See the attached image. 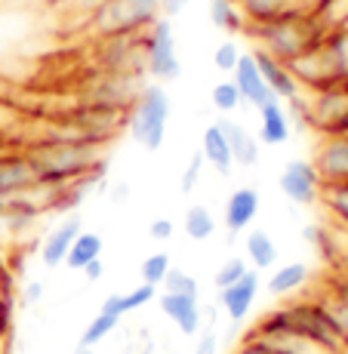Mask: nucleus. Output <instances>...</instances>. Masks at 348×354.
<instances>
[{"label": "nucleus", "instance_id": "f257e3e1", "mask_svg": "<svg viewBox=\"0 0 348 354\" xmlns=\"http://www.w3.org/2000/svg\"><path fill=\"white\" fill-rule=\"evenodd\" d=\"M28 160L37 169V179L46 185H65L77 179H99L105 148L86 139H59V142H31L25 148Z\"/></svg>", "mask_w": 348, "mask_h": 354}, {"label": "nucleus", "instance_id": "f03ea898", "mask_svg": "<svg viewBox=\"0 0 348 354\" xmlns=\"http://www.w3.org/2000/svg\"><path fill=\"white\" fill-rule=\"evenodd\" d=\"M244 34L256 40L253 50L268 53V56L281 59L286 65H290L293 59H299L309 46H315L318 40L324 37L309 12H286V16H277V19H271V22L247 25Z\"/></svg>", "mask_w": 348, "mask_h": 354}, {"label": "nucleus", "instance_id": "7ed1b4c3", "mask_svg": "<svg viewBox=\"0 0 348 354\" xmlns=\"http://www.w3.org/2000/svg\"><path fill=\"white\" fill-rule=\"evenodd\" d=\"M161 16V0H108L84 19L80 28L93 40L133 37V34L148 31Z\"/></svg>", "mask_w": 348, "mask_h": 354}, {"label": "nucleus", "instance_id": "20e7f679", "mask_svg": "<svg viewBox=\"0 0 348 354\" xmlns=\"http://www.w3.org/2000/svg\"><path fill=\"white\" fill-rule=\"evenodd\" d=\"M170 124V96L163 84H145L127 111L129 139L145 151H161Z\"/></svg>", "mask_w": 348, "mask_h": 354}, {"label": "nucleus", "instance_id": "39448f33", "mask_svg": "<svg viewBox=\"0 0 348 354\" xmlns=\"http://www.w3.org/2000/svg\"><path fill=\"white\" fill-rule=\"evenodd\" d=\"M142 50H145V74L158 84H170L182 74L179 56H176V34L173 22L161 16L148 31H142Z\"/></svg>", "mask_w": 348, "mask_h": 354}, {"label": "nucleus", "instance_id": "423d86ee", "mask_svg": "<svg viewBox=\"0 0 348 354\" xmlns=\"http://www.w3.org/2000/svg\"><path fill=\"white\" fill-rule=\"evenodd\" d=\"M277 185H281V194L290 203H296V207H311V203H318L320 185H324V182H320L315 163H309V160H290L284 167Z\"/></svg>", "mask_w": 348, "mask_h": 354}, {"label": "nucleus", "instance_id": "0eeeda50", "mask_svg": "<svg viewBox=\"0 0 348 354\" xmlns=\"http://www.w3.org/2000/svg\"><path fill=\"white\" fill-rule=\"evenodd\" d=\"M34 185H40V179H37L34 163L28 160V154L25 151L0 154V201L28 194Z\"/></svg>", "mask_w": 348, "mask_h": 354}, {"label": "nucleus", "instance_id": "6e6552de", "mask_svg": "<svg viewBox=\"0 0 348 354\" xmlns=\"http://www.w3.org/2000/svg\"><path fill=\"white\" fill-rule=\"evenodd\" d=\"M320 182H348V133H330L315 151Z\"/></svg>", "mask_w": 348, "mask_h": 354}, {"label": "nucleus", "instance_id": "1a4fd4ad", "mask_svg": "<svg viewBox=\"0 0 348 354\" xmlns=\"http://www.w3.org/2000/svg\"><path fill=\"white\" fill-rule=\"evenodd\" d=\"M231 80H235V86H237V93H241V99L247 102L250 108H256V111H259L262 105H268L271 99H275V93L268 90V84H265L262 71H259L253 53H241V59H237V68L231 71Z\"/></svg>", "mask_w": 348, "mask_h": 354}, {"label": "nucleus", "instance_id": "9d476101", "mask_svg": "<svg viewBox=\"0 0 348 354\" xmlns=\"http://www.w3.org/2000/svg\"><path fill=\"white\" fill-rule=\"evenodd\" d=\"M259 207H262V197H259L256 188L250 185H241L228 194L225 201V209H222V222L231 234H241V231H250V225L256 222L259 216Z\"/></svg>", "mask_w": 348, "mask_h": 354}, {"label": "nucleus", "instance_id": "9b49d317", "mask_svg": "<svg viewBox=\"0 0 348 354\" xmlns=\"http://www.w3.org/2000/svg\"><path fill=\"white\" fill-rule=\"evenodd\" d=\"M216 292H219V308L225 311V317L228 321H244L259 296V271L256 268L247 271L241 281H235L231 287L216 290Z\"/></svg>", "mask_w": 348, "mask_h": 354}, {"label": "nucleus", "instance_id": "f8f14e48", "mask_svg": "<svg viewBox=\"0 0 348 354\" xmlns=\"http://www.w3.org/2000/svg\"><path fill=\"white\" fill-rule=\"evenodd\" d=\"M161 311L176 324V330L182 336H197L203 326V311H201V299H188V296H176V292H161L158 296Z\"/></svg>", "mask_w": 348, "mask_h": 354}, {"label": "nucleus", "instance_id": "ddd939ff", "mask_svg": "<svg viewBox=\"0 0 348 354\" xmlns=\"http://www.w3.org/2000/svg\"><path fill=\"white\" fill-rule=\"evenodd\" d=\"M80 231H84L80 216H65V219L44 237V243H40V262H44L46 268H59V265H65L68 250H71L74 237H77Z\"/></svg>", "mask_w": 348, "mask_h": 354}, {"label": "nucleus", "instance_id": "4468645a", "mask_svg": "<svg viewBox=\"0 0 348 354\" xmlns=\"http://www.w3.org/2000/svg\"><path fill=\"white\" fill-rule=\"evenodd\" d=\"M250 53H253L259 71H262L265 84H268V90L275 93L277 102H290V99H296L299 93H302L286 62H281V59H275V56H268V53H262V50H250Z\"/></svg>", "mask_w": 348, "mask_h": 354}, {"label": "nucleus", "instance_id": "2eb2a0df", "mask_svg": "<svg viewBox=\"0 0 348 354\" xmlns=\"http://www.w3.org/2000/svg\"><path fill=\"white\" fill-rule=\"evenodd\" d=\"M216 124L222 127L225 139H228V148H231V158H235V167H256L259 163V148H262V142H259V136H253L244 124H237V120H216Z\"/></svg>", "mask_w": 348, "mask_h": 354}, {"label": "nucleus", "instance_id": "dca6fc26", "mask_svg": "<svg viewBox=\"0 0 348 354\" xmlns=\"http://www.w3.org/2000/svg\"><path fill=\"white\" fill-rule=\"evenodd\" d=\"M293 133V124H290V114L284 111V102L271 99L268 105L259 108V142L262 145H284Z\"/></svg>", "mask_w": 348, "mask_h": 354}, {"label": "nucleus", "instance_id": "f3484780", "mask_svg": "<svg viewBox=\"0 0 348 354\" xmlns=\"http://www.w3.org/2000/svg\"><path fill=\"white\" fill-rule=\"evenodd\" d=\"M197 151L203 154V163H210L219 176H231V169H235V158H231L228 139H225L219 124H210L207 129H203L201 148H197Z\"/></svg>", "mask_w": 348, "mask_h": 354}, {"label": "nucleus", "instance_id": "a211bd4d", "mask_svg": "<svg viewBox=\"0 0 348 354\" xmlns=\"http://www.w3.org/2000/svg\"><path fill=\"white\" fill-rule=\"evenodd\" d=\"M235 3L244 12L247 25L271 22V19L286 16V12H305L302 0H235Z\"/></svg>", "mask_w": 348, "mask_h": 354}, {"label": "nucleus", "instance_id": "6ab92c4d", "mask_svg": "<svg viewBox=\"0 0 348 354\" xmlns=\"http://www.w3.org/2000/svg\"><path fill=\"white\" fill-rule=\"evenodd\" d=\"M154 299H158V287H152V283H139V287H133L127 292H111V296H105L102 311H111V315L124 317V315H133V311L145 308V305H152Z\"/></svg>", "mask_w": 348, "mask_h": 354}, {"label": "nucleus", "instance_id": "aec40b11", "mask_svg": "<svg viewBox=\"0 0 348 354\" xmlns=\"http://www.w3.org/2000/svg\"><path fill=\"white\" fill-rule=\"evenodd\" d=\"M244 253H247V262L253 265L256 271H268L277 265V243L268 231L253 228L244 237Z\"/></svg>", "mask_w": 348, "mask_h": 354}, {"label": "nucleus", "instance_id": "412c9836", "mask_svg": "<svg viewBox=\"0 0 348 354\" xmlns=\"http://www.w3.org/2000/svg\"><path fill=\"white\" fill-rule=\"evenodd\" d=\"M309 283V265L302 262H286L277 265L275 274L268 277V292L271 296H293Z\"/></svg>", "mask_w": 348, "mask_h": 354}, {"label": "nucleus", "instance_id": "4be33fe9", "mask_svg": "<svg viewBox=\"0 0 348 354\" xmlns=\"http://www.w3.org/2000/svg\"><path fill=\"white\" fill-rule=\"evenodd\" d=\"M318 203H324V209L339 228H348V182H324Z\"/></svg>", "mask_w": 348, "mask_h": 354}, {"label": "nucleus", "instance_id": "5701e85b", "mask_svg": "<svg viewBox=\"0 0 348 354\" xmlns=\"http://www.w3.org/2000/svg\"><path fill=\"white\" fill-rule=\"evenodd\" d=\"M102 237L95 234V231H80L77 237H74V243H71V250H68V256H65V265L71 271H80L84 265H90L93 259H102Z\"/></svg>", "mask_w": 348, "mask_h": 354}, {"label": "nucleus", "instance_id": "b1692460", "mask_svg": "<svg viewBox=\"0 0 348 354\" xmlns=\"http://www.w3.org/2000/svg\"><path fill=\"white\" fill-rule=\"evenodd\" d=\"M210 22H213V28H219L225 34L247 31V19L237 10L235 0H210Z\"/></svg>", "mask_w": 348, "mask_h": 354}, {"label": "nucleus", "instance_id": "393cba45", "mask_svg": "<svg viewBox=\"0 0 348 354\" xmlns=\"http://www.w3.org/2000/svg\"><path fill=\"white\" fill-rule=\"evenodd\" d=\"M216 228H219V222H216V216L210 213V207H201V203H194V207L185 209V219H182V231L191 237V241H210V237L216 234Z\"/></svg>", "mask_w": 348, "mask_h": 354}, {"label": "nucleus", "instance_id": "a878e982", "mask_svg": "<svg viewBox=\"0 0 348 354\" xmlns=\"http://www.w3.org/2000/svg\"><path fill=\"white\" fill-rule=\"evenodd\" d=\"M118 326H120V317H118V315H111V311H102V308H99V315H95L93 321L86 324V330H84V336H80L77 345H84V348H99V345L105 342V339L111 336Z\"/></svg>", "mask_w": 348, "mask_h": 354}, {"label": "nucleus", "instance_id": "bb28decb", "mask_svg": "<svg viewBox=\"0 0 348 354\" xmlns=\"http://www.w3.org/2000/svg\"><path fill=\"white\" fill-rule=\"evenodd\" d=\"M170 268H173V259H170V253H163V250H161V253L145 256V259H142V265H139L142 283H152V287L161 290V283L167 281Z\"/></svg>", "mask_w": 348, "mask_h": 354}, {"label": "nucleus", "instance_id": "cd10ccee", "mask_svg": "<svg viewBox=\"0 0 348 354\" xmlns=\"http://www.w3.org/2000/svg\"><path fill=\"white\" fill-rule=\"evenodd\" d=\"M163 292H176V296H188V299H201V283L194 274H188L185 268H170L167 281L161 283Z\"/></svg>", "mask_w": 348, "mask_h": 354}, {"label": "nucleus", "instance_id": "c85d7f7f", "mask_svg": "<svg viewBox=\"0 0 348 354\" xmlns=\"http://www.w3.org/2000/svg\"><path fill=\"white\" fill-rule=\"evenodd\" d=\"M210 102H213V108L216 111H222V114H231V111H237V108L244 105L235 80H222V84H216L213 93H210Z\"/></svg>", "mask_w": 348, "mask_h": 354}, {"label": "nucleus", "instance_id": "c756f323", "mask_svg": "<svg viewBox=\"0 0 348 354\" xmlns=\"http://www.w3.org/2000/svg\"><path fill=\"white\" fill-rule=\"evenodd\" d=\"M247 271H250L247 259H228V262H222L219 268H216V274H213V287H216V290L231 287V283L241 281V277L247 274Z\"/></svg>", "mask_w": 348, "mask_h": 354}, {"label": "nucleus", "instance_id": "7c9ffc66", "mask_svg": "<svg viewBox=\"0 0 348 354\" xmlns=\"http://www.w3.org/2000/svg\"><path fill=\"white\" fill-rule=\"evenodd\" d=\"M237 59H241V46H237L235 40H225V44H219L213 53V65H216V71H222V74L235 71Z\"/></svg>", "mask_w": 348, "mask_h": 354}, {"label": "nucleus", "instance_id": "2f4dec72", "mask_svg": "<svg viewBox=\"0 0 348 354\" xmlns=\"http://www.w3.org/2000/svg\"><path fill=\"white\" fill-rule=\"evenodd\" d=\"M201 169H203V154L194 151V154H191V160H188V167H185V176H182V194L194 192L197 179H201Z\"/></svg>", "mask_w": 348, "mask_h": 354}, {"label": "nucleus", "instance_id": "473e14b6", "mask_svg": "<svg viewBox=\"0 0 348 354\" xmlns=\"http://www.w3.org/2000/svg\"><path fill=\"white\" fill-rule=\"evenodd\" d=\"M173 231H176L173 219H167V216H161V219H154L152 225H148V237H152V241H158V243H167L170 237H173Z\"/></svg>", "mask_w": 348, "mask_h": 354}, {"label": "nucleus", "instance_id": "72a5a7b5", "mask_svg": "<svg viewBox=\"0 0 348 354\" xmlns=\"http://www.w3.org/2000/svg\"><path fill=\"white\" fill-rule=\"evenodd\" d=\"M194 354H219V336L213 330H201V339L194 345Z\"/></svg>", "mask_w": 348, "mask_h": 354}, {"label": "nucleus", "instance_id": "f704fd0d", "mask_svg": "<svg viewBox=\"0 0 348 354\" xmlns=\"http://www.w3.org/2000/svg\"><path fill=\"white\" fill-rule=\"evenodd\" d=\"M235 354H271V348H268V345H265L259 336H247L241 345H237Z\"/></svg>", "mask_w": 348, "mask_h": 354}, {"label": "nucleus", "instance_id": "c9c22d12", "mask_svg": "<svg viewBox=\"0 0 348 354\" xmlns=\"http://www.w3.org/2000/svg\"><path fill=\"white\" fill-rule=\"evenodd\" d=\"M65 3H68V10H71V12H80V16L86 19L93 10H99V6L108 3V0H65Z\"/></svg>", "mask_w": 348, "mask_h": 354}, {"label": "nucleus", "instance_id": "e433bc0d", "mask_svg": "<svg viewBox=\"0 0 348 354\" xmlns=\"http://www.w3.org/2000/svg\"><path fill=\"white\" fill-rule=\"evenodd\" d=\"M40 299H44V283H40V281H31L28 287L22 290V302H25V305H37Z\"/></svg>", "mask_w": 348, "mask_h": 354}, {"label": "nucleus", "instance_id": "4c0bfd02", "mask_svg": "<svg viewBox=\"0 0 348 354\" xmlns=\"http://www.w3.org/2000/svg\"><path fill=\"white\" fill-rule=\"evenodd\" d=\"M188 3H191V0H161V12L167 19H173V16H179V12L185 10Z\"/></svg>", "mask_w": 348, "mask_h": 354}, {"label": "nucleus", "instance_id": "58836bf2", "mask_svg": "<svg viewBox=\"0 0 348 354\" xmlns=\"http://www.w3.org/2000/svg\"><path fill=\"white\" fill-rule=\"evenodd\" d=\"M80 274H84L86 281L93 283V281H99V277L105 274V265H102V259H93L90 265H84V268H80Z\"/></svg>", "mask_w": 348, "mask_h": 354}, {"label": "nucleus", "instance_id": "ea45409f", "mask_svg": "<svg viewBox=\"0 0 348 354\" xmlns=\"http://www.w3.org/2000/svg\"><path fill=\"white\" fill-rule=\"evenodd\" d=\"M124 197H129V185H120V188H118V194H114V201L120 203V201H124Z\"/></svg>", "mask_w": 348, "mask_h": 354}, {"label": "nucleus", "instance_id": "a19ab883", "mask_svg": "<svg viewBox=\"0 0 348 354\" xmlns=\"http://www.w3.org/2000/svg\"><path fill=\"white\" fill-rule=\"evenodd\" d=\"M95 348H84V345H77V351H74V354H93Z\"/></svg>", "mask_w": 348, "mask_h": 354}, {"label": "nucleus", "instance_id": "79ce46f5", "mask_svg": "<svg viewBox=\"0 0 348 354\" xmlns=\"http://www.w3.org/2000/svg\"><path fill=\"white\" fill-rule=\"evenodd\" d=\"M345 265H348V253H345Z\"/></svg>", "mask_w": 348, "mask_h": 354}]
</instances>
